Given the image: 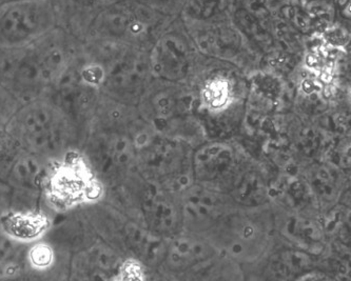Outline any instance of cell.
Returning a JSON list of instances; mask_svg holds the SVG:
<instances>
[{
	"mask_svg": "<svg viewBox=\"0 0 351 281\" xmlns=\"http://www.w3.org/2000/svg\"><path fill=\"white\" fill-rule=\"evenodd\" d=\"M56 21L51 0H17L0 3V42L8 44L36 38L48 33Z\"/></svg>",
	"mask_w": 351,
	"mask_h": 281,
	"instance_id": "1",
	"label": "cell"
},
{
	"mask_svg": "<svg viewBox=\"0 0 351 281\" xmlns=\"http://www.w3.org/2000/svg\"><path fill=\"white\" fill-rule=\"evenodd\" d=\"M48 226L49 222L45 216L34 213L13 214L3 222L5 232L10 235L27 240L40 235Z\"/></svg>",
	"mask_w": 351,
	"mask_h": 281,
	"instance_id": "2",
	"label": "cell"
},
{
	"mask_svg": "<svg viewBox=\"0 0 351 281\" xmlns=\"http://www.w3.org/2000/svg\"><path fill=\"white\" fill-rule=\"evenodd\" d=\"M11 1H17V0H0V3H11Z\"/></svg>",
	"mask_w": 351,
	"mask_h": 281,
	"instance_id": "3",
	"label": "cell"
}]
</instances>
